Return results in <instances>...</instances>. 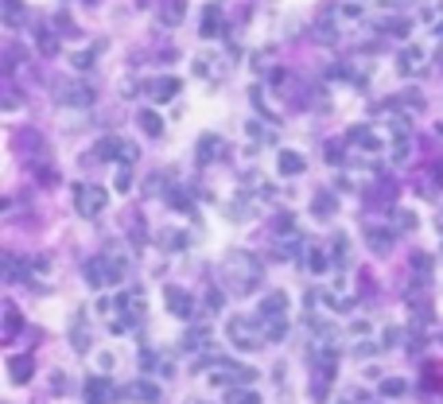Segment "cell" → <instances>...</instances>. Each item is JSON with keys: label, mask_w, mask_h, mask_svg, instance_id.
I'll return each instance as SVG.
<instances>
[{"label": "cell", "mask_w": 443, "mask_h": 404, "mask_svg": "<svg viewBox=\"0 0 443 404\" xmlns=\"http://www.w3.org/2000/svg\"><path fill=\"white\" fill-rule=\"evenodd\" d=\"M300 261H303V268H307V273H327V268H331V257H327L319 245H307Z\"/></svg>", "instance_id": "22"}, {"label": "cell", "mask_w": 443, "mask_h": 404, "mask_svg": "<svg viewBox=\"0 0 443 404\" xmlns=\"http://www.w3.org/2000/svg\"><path fill=\"white\" fill-rule=\"evenodd\" d=\"M222 31H226V24H222V8H218V4H206V8H203V24H199V36L214 39V36H222Z\"/></svg>", "instance_id": "14"}, {"label": "cell", "mask_w": 443, "mask_h": 404, "mask_svg": "<svg viewBox=\"0 0 443 404\" xmlns=\"http://www.w3.org/2000/svg\"><path fill=\"white\" fill-rule=\"evenodd\" d=\"M226 404H261V392L238 385V389H226Z\"/></svg>", "instance_id": "26"}, {"label": "cell", "mask_w": 443, "mask_h": 404, "mask_svg": "<svg viewBox=\"0 0 443 404\" xmlns=\"http://www.w3.org/2000/svg\"><path fill=\"white\" fill-rule=\"evenodd\" d=\"M210 381H214L218 389H238V385H253V381H257V369L241 366V362H218Z\"/></svg>", "instance_id": "3"}, {"label": "cell", "mask_w": 443, "mask_h": 404, "mask_svg": "<svg viewBox=\"0 0 443 404\" xmlns=\"http://www.w3.org/2000/svg\"><path fill=\"white\" fill-rule=\"evenodd\" d=\"M303 249H307V241H303L300 229H288V233H280V238H276V257H280V261L303 257Z\"/></svg>", "instance_id": "9"}, {"label": "cell", "mask_w": 443, "mask_h": 404, "mask_svg": "<svg viewBox=\"0 0 443 404\" xmlns=\"http://www.w3.org/2000/svg\"><path fill=\"white\" fill-rule=\"evenodd\" d=\"M164 303H168V311L175 319H191L194 315V299L187 296L183 288H168V292H164Z\"/></svg>", "instance_id": "10"}, {"label": "cell", "mask_w": 443, "mask_h": 404, "mask_svg": "<svg viewBox=\"0 0 443 404\" xmlns=\"http://www.w3.org/2000/svg\"><path fill=\"white\" fill-rule=\"evenodd\" d=\"M346 140H350V144H358L362 152H381V136H377L370 125H354V129L346 132Z\"/></svg>", "instance_id": "12"}, {"label": "cell", "mask_w": 443, "mask_h": 404, "mask_svg": "<svg viewBox=\"0 0 443 404\" xmlns=\"http://www.w3.org/2000/svg\"><path fill=\"white\" fill-rule=\"evenodd\" d=\"M210 342H214L210 327H191V331L183 334V350H187V354H199V350H206Z\"/></svg>", "instance_id": "20"}, {"label": "cell", "mask_w": 443, "mask_h": 404, "mask_svg": "<svg viewBox=\"0 0 443 404\" xmlns=\"http://www.w3.org/2000/svg\"><path fill=\"white\" fill-rule=\"evenodd\" d=\"M168 206H175V210H191V194L183 187H171V194H168Z\"/></svg>", "instance_id": "33"}, {"label": "cell", "mask_w": 443, "mask_h": 404, "mask_svg": "<svg viewBox=\"0 0 443 404\" xmlns=\"http://www.w3.org/2000/svg\"><path fill=\"white\" fill-rule=\"evenodd\" d=\"M20 276L27 280V273L20 268V261H16L12 253H8V257H4V280H20Z\"/></svg>", "instance_id": "34"}, {"label": "cell", "mask_w": 443, "mask_h": 404, "mask_svg": "<svg viewBox=\"0 0 443 404\" xmlns=\"http://www.w3.org/2000/svg\"><path fill=\"white\" fill-rule=\"evenodd\" d=\"M440 66H443V51H440Z\"/></svg>", "instance_id": "47"}, {"label": "cell", "mask_w": 443, "mask_h": 404, "mask_svg": "<svg viewBox=\"0 0 443 404\" xmlns=\"http://www.w3.org/2000/svg\"><path fill=\"white\" fill-rule=\"evenodd\" d=\"M206 307L222 311V307H226V296H222V292H206Z\"/></svg>", "instance_id": "43"}, {"label": "cell", "mask_w": 443, "mask_h": 404, "mask_svg": "<svg viewBox=\"0 0 443 404\" xmlns=\"http://www.w3.org/2000/svg\"><path fill=\"white\" fill-rule=\"evenodd\" d=\"M97 90L90 82H78V78H71V82H59V90H55V101L66 109H90L94 105Z\"/></svg>", "instance_id": "2"}, {"label": "cell", "mask_w": 443, "mask_h": 404, "mask_svg": "<svg viewBox=\"0 0 443 404\" xmlns=\"http://www.w3.org/2000/svg\"><path fill=\"white\" fill-rule=\"evenodd\" d=\"M160 245H164V249H183V245H187V233H183V229H164V233H160Z\"/></svg>", "instance_id": "31"}, {"label": "cell", "mask_w": 443, "mask_h": 404, "mask_svg": "<svg viewBox=\"0 0 443 404\" xmlns=\"http://www.w3.org/2000/svg\"><path fill=\"white\" fill-rule=\"evenodd\" d=\"M27 24V8H24V0H4V27H24Z\"/></svg>", "instance_id": "23"}, {"label": "cell", "mask_w": 443, "mask_h": 404, "mask_svg": "<svg viewBox=\"0 0 443 404\" xmlns=\"http://www.w3.org/2000/svg\"><path fill=\"white\" fill-rule=\"evenodd\" d=\"M222 152H226V144H222V136H214V132H206V136H199V152H194V160H199V164H210V160H218Z\"/></svg>", "instance_id": "17"}, {"label": "cell", "mask_w": 443, "mask_h": 404, "mask_svg": "<svg viewBox=\"0 0 443 404\" xmlns=\"http://www.w3.org/2000/svg\"><path fill=\"white\" fill-rule=\"evenodd\" d=\"M245 132H249V136H257L261 144H268V140H273V132L264 129V125H257V121H249V125H245Z\"/></svg>", "instance_id": "40"}, {"label": "cell", "mask_w": 443, "mask_h": 404, "mask_svg": "<svg viewBox=\"0 0 443 404\" xmlns=\"http://www.w3.org/2000/svg\"><path fill=\"white\" fill-rule=\"evenodd\" d=\"M276 315H288V296H284V292L264 296L261 307H257V319H276Z\"/></svg>", "instance_id": "19"}, {"label": "cell", "mask_w": 443, "mask_h": 404, "mask_svg": "<svg viewBox=\"0 0 443 404\" xmlns=\"http://www.w3.org/2000/svg\"><path fill=\"white\" fill-rule=\"evenodd\" d=\"M424 66H428V51L424 47H405L401 51V59H396V71L405 74V78H416Z\"/></svg>", "instance_id": "8"}, {"label": "cell", "mask_w": 443, "mask_h": 404, "mask_svg": "<svg viewBox=\"0 0 443 404\" xmlns=\"http://www.w3.org/2000/svg\"><path fill=\"white\" fill-rule=\"evenodd\" d=\"M31 373H36V362H31V354L8 357V381H12V385H24V381H31Z\"/></svg>", "instance_id": "15"}, {"label": "cell", "mask_w": 443, "mask_h": 404, "mask_svg": "<svg viewBox=\"0 0 443 404\" xmlns=\"http://www.w3.org/2000/svg\"><path fill=\"white\" fill-rule=\"evenodd\" d=\"M97 366H101V369L109 373V369H113V354H97Z\"/></svg>", "instance_id": "44"}, {"label": "cell", "mask_w": 443, "mask_h": 404, "mask_svg": "<svg viewBox=\"0 0 443 404\" xmlns=\"http://www.w3.org/2000/svg\"><path fill=\"white\" fill-rule=\"evenodd\" d=\"M4 323H8V327H4V331H8V338H12V334H20V311H16L12 303L4 307Z\"/></svg>", "instance_id": "35"}, {"label": "cell", "mask_w": 443, "mask_h": 404, "mask_svg": "<svg viewBox=\"0 0 443 404\" xmlns=\"http://www.w3.org/2000/svg\"><path fill=\"white\" fill-rule=\"evenodd\" d=\"M264 323V338L268 342H284L288 338V319L284 315H276V319H261Z\"/></svg>", "instance_id": "25"}, {"label": "cell", "mask_w": 443, "mask_h": 404, "mask_svg": "<svg viewBox=\"0 0 443 404\" xmlns=\"http://www.w3.org/2000/svg\"><path fill=\"white\" fill-rule=\"evenodd\" d=\"M366 241H370V249L377 253V257H385V253L393 249V229L377 226V229H370V238H366Z\"/></svg>", "instance_id": "24"}, {"label": "cell", "mask_w": 443, "mask_h": 404, "mask_svg": "<svg viewBox=\"0 0 443 404\" xmlns=\"http://www.w3.org/2000/svg\"><path fill=\"white\" fill-rule=\"evenodd\" d=\"M97 51H101V47H86V51H74V55H71V66H74V71H90V66H94V62H97Z\"/></svg>", "instance_id": "27"}, {"label": "cell", "mask_w": 443, "mask_h": 404, "mask_svg": "<svg viewBox=\"0 0 443 404\" xmlns=\"http://www.w3.org/2000/svg\"><path fill=\"white\" fill-rule=\"evenodd\" d=\"M140 369H144V373H152V369H160V354H152V350H144V354H140Z\"/></svg>", "instance_id": "41"}, {"label": "cell", "mask_w": 443, "mask_h": 404, "mask_svg": "<svg viewBox=\"0 0 443 404\" xmlns=\"http://www.w3.org/2000/svg\"><path fill=\"white\" fill-rule=\"evenodd\" d=\"M113 187L121 190V194H125V190H132V171L125 164H121V171H117V179H113Z\"/></svg>", "instance_id": "38"}, {"label": "cell", "mask_w": 443, "mask_h": 404, "mask_svg": "<svg viewBox=\"0 0 443 404\" xmlns=\"http://www.w3.org/2000/svg\"><path fill=\"white\" fill-rule=\"evenodd\" d=\"M125 396H129V401H140V404H156L160 401V389L156 385H152V381H132L129 389H125Z\"/></svg>", "instance_id": "21"}, {"label": "cell", "mask_w": 443, "mask_h": 404, "mask_svg": "<svg viewBox=\"0 0 443 404\" xmlns=\"http://www.w3.org/2000/svg\"><path fill=\"white\" fill-rule=\"evenodd\" d=\"M377 392L389 396V401H396V396H405V392H408V385L401 377H389V381H381V389H377Z\"/></svg>", "instance_id": "30"}, {"label": "cell", "mask_w": 443, "mask_h": 404, "mask_svg": "<svg viewBox=\"0 0 443 404\" xmlns=\"http://www.w3.org/2000/svg\"><path fill=\"white\" fill-rule=\"evenodd\" d=\"M315 39H323V43H335V27H331V20H319V24H315Z\"/></svg>", "instance_id": "39"}, {"label": "cell", "mask_w": 443, "mask_h": 404, "mask_svg": "<svg viewBox=\"0 0 443 404\" xmlns=\"http://www.w3.org/2000/svg\"><path fill=\"white\" fill-rule=\"evenodd\" d=\"M36 43H39V51H43V55H59V39L51 36L47 27H36Z\"/></svg>", "instance_id": "29"}, {"label": "cell", "mask_w": 443, "mask_h": 404, "mask_svg": "<svg viewBox=\"0 0 443 404\" xmlns=\"http://www.w3.org/2000/svg\"><path fill=\"white\" fill-rule=\"evenodd\" d=\"M179 90H183V82L179 78H171V74H164V78H152V82H148V97H152V101H171V97H179Z\"/></svg>", "instance_id": "11"}, {"label": "cell", "mask_w": 443, "mask_h": 404, "mask_svg": "<svg viewBox=\"0 0 443 404\" xmlns=\"http://www.w3.org/2000/svg\"><path fill=\"white\" fill-rule=\"evenodd\" d=\"M431 179H435V187H443V164L431 167Z\"/></svg>", "instance_id": "45"}, {"label": "cell", "mask_w": 443, "mask_h": 404, "mask_svg": "<svg viewBox=\"0 0 443 404\" xmlns=\"http://www.w3.org/2000/svg\"><path fill=\"white\" fill-rule=\"evenodd\" d=\"M381 31H389V36H408V31H412V24H408V20H385Z\"/></svg>", "instance_id": "36"}, {"label": "cell", "mask_w": 443, "mask_h": 404, "mask_svg": "<svg viewBox=\"0 0 443 404\" xmlns=\"http://www.w3.org/2000/svg\"><path fill=\"white\" fill-rule=\"evenodd\" d=\"M222 273H226V280L238 292H253V288L261 284L264 268L257 264V257H249V253H229L226 264H222Z\"/></svg>", "instance_id": "1"}, {"label": "cell", "mask_w": 443, "mask_h": 404, "mask_svg": "<svg viewBox=\"0 0 443 404\" xmlns=\"http://www.w3.org/2000/svg\"><path fill=\"white\" fill-rule=\"evenodd\" d=\"M342 155H346V148H342L338 140H331V144H327V160H331V164H338Z\"/></svg>", "instance_id": "42"}, {"label": "cell", "mask_w": 443, "mask_h": 404, "mask_svg": "<svg viewBox=\"0 0 443 404\" xmlns=\"http://www.w3.org/2000/svg\"><path fill=\"white\" fill-rule=\"evenodd\" d=\"M303 167H307V160H303L300 152H292V148H280V152H276V171H280V175H300Z\"/></svg>", "instance_id": "16"}, {"label": "cell", "mask_w": 443, "mask_h": 404, "mask_svg": "<svg viewBox=\"0 0 443 404\" xmlns=\"http://www.w3.org/2000/svg\"><path fill=\"white\" fill-rule=\"evenodd\" d=\"M136 121H140V129L148 132V136H160V132H164V121H160V113H152V109H144Z\"/></svg>", "instance_id": "28"}, {"label": "cell", "mask_w": 443, "mask_h": 404, "mask_svg": "<svg viewBox=\"0 0 443 404\" xmlns=\"http://www.w3.org/2000/svg\"><path fill=\"white\" fill-rule=\"evenodd\" d=\"M226 334H229V342L238 346V350H257V346L264 342V334L257 331L253 323H245V319H229Z\"/></svg>", "instance_id": "6"}, {"label": "cell", "mask_w": 443, "mask_h": 404, "mask_svg": "<svg viewBox=\"0 0 443 404\" xmlns=\"http://www.w3.org/2000/svg\"><path fill=\"white\" fill-rule=\"evenodd\" d=\"M74 206H78L82 218L101 214V210H105V190L94 187V183H78V187H74Z\"/></svg>", "instance_id": "5"}, {"label": "cell", "mask_w": 443, "mask_h": 404, "mask_svg": "<svg viewBox=\"0 0 443 404\" xmlns=\"http://www.w3.org/2000/svg\"><path fill=\"white\" fill-rule=\"evenodd\" d=\"M86 404H113V401H121L125 396V389H117L109 377H90L86 381Z\"/></svg>", "instance_id": "7"}, {"label": "cell", "mask_w": 443, "mask_h": 404, "mask_svg": "<svg viewBox=\"0 0 443 404\" xmlns=\"http://www.w3.org/2000/svg\"><path fill=\"white\" fill-rule=\"evenodd\" d=\"M393 222H396V229H416V214L412 210H396Z\"/></svg>", "instance_id": "37"}, {"label": "cell", "mask_w": 443, "mask_h": 404, "mask_svg": "<svg viewBox=\"0 0 443 404\" xmlns=\"http://www.w3.org/2000/svg\"><path fill=\"white\" fill-rule=\"evenodd\" d=\"M331 214H335V194L323 190V194L315 199V218H331Z\"/></svg>", "instance_id": "32"}, {"label": "cell", "mask_w": 443, "mask_h": 404, "mask_svg": "<svg viewBox=\"0 0 443 404\" xmlns=\"http://www.w3.org/2000/svg\"><path fill=\"white\" fill-rule=\"evenodd\" d=\"M144 307H148V299H144L140 288H129L125 296H117V311H125V315H136V319H140Z\"/></svg>", "instance_id": "18"}, {"label": "cell", "mask_w": 443, "mask_h": 404, "mask_svg": "<svg viewBox=\"0 0 443 404\" xmlns=\"http://www.w3.org/2000/svg\"><path fill=\"white\" fill-rule=\"evenodd\" d=\"M385 4H401V0H385Z\"/></svg>", "instance_id": "46"}, {"label": "cell", "mask_w": 443, "mask_h": 404, "mask_svg": "<svg viewBox=\"0 0 443 404\" xmlns=\"http://www.w3.org/2000/svg\"><path fill=\"white\" fill-rule=\"evenodd\" d=\"M97 160H121V164H136V155H140V148L129 140H121V136H105V140H97L94 148Z\"/></svg>", "instance_id": "4"}, {"label": "cell", "mask_w": 443, "mask_h": 404, "mask_svg": "<svg viewBox=\"0 0 443 404\" xmlns=\"http://www.w3.org/2000/svg\"><path fill=\"white\" fill-rule=\"evenodd\" d=\"M187 20V0H160V24L179 27Z\"/></svg>", "instance_id": "13"}]
</instances>
